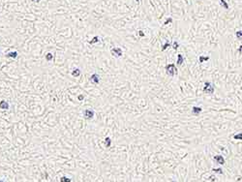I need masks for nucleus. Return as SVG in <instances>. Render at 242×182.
<instances>
[{"mask_svg":"<svg viewBox=\"0 0 242 182\" xmlns=\"http://www.w3.org/2000/svg\"><path fill=\"white\" fill-rule=\"evenodd\" d=\"M209 57H203V56H201L199 57V61L203 62V61H205V60H208Z\"/></svg>","mask_w":242,"mask_h":182,"instance_id":"dca6fc26","label":"nucleus"},{"mask_svg":"<svg viewBox=\"0 0 242 182\" xmlns=\"http://www.w3.org/2000/svg\"><path fill=\"white\" fill-rule=\"evenodd\" d=\"M83 116L85 119H92L94 117V110L87 109L83 112Z\"/></svg>","mask_w":242,"mask_h":182,"instance_id":"f03ea898","label":"nucleus"},{"mask_svg":"<svg viewBox=\"0 0 242 182\" xmlns=\"http://www.w3.org/2000/svg\"><path fill=\"white\" fill-rule=\"evenodd\" d=\"M237 37H238V38H241V31L237 32Z\"/></svg>","mask_w":242,"mask_h":182,"instance_id":"aec40b11","label":"nucleus"},{"mask_svg":"<svg viewBox=\"0 0 242 182\" xmlns=\"http://www.w3.org/2000/svg\"><path fill=\"white\" fill-rule=\"evenodd\" d=\"M17 56H18L17 51H11L9 53H7L6 55V57H8V58H17Z\"/></svg>","mask_w":242,"mask_h":182,"instance_id":"6e6552de","label":"nucleus"},{"mask_svg":"<svg viewBox=\"0 0 242 182\" xmlns=\"http://www.w3.org/2000/svg\"><path fill=\"white\" fill-rule=\"evenodd\" d=\"M241 136H242V135H241V133L239 134V135H235V139H241Z\"/></svg>","mask_w":242,"mask_h":182,"instance_id":"a211bd4d","label":"nucleus"},{"mask_svg":"<svg viewBox=\"0 0 242 182\" xmlns=\"http://www.w3.org/2000/svg\"><path fill=\"white\" fill-rule=\"evenodd\" d=\"M166 70H167V74L172 76H174L175 74H177V69L175 68L174 64H169L167 65L166 67Z\"/></svg>","mask_w":242,"mask_h":182,"instance_id":"f257e3e1","label":"nucleus"},{"mask_svg":"<svg viewBox=\"0 0 242 182\" xmlns=\"http://www.w3.org/2000/svg\"><path fill=\"white\" fill-rule=\"evenodd\" d=\"M192 112L194 114H199V112H201V108H197V107H194L193 109H192Z\"/></svg>","mask_w":242,"mask_h":182,"instance_id":"1a4fd4ad","label":"nucleus"},{"mask_svg":"<svg viewBox=\"0 0 242 182\" xmlns=\"http://www.w3.org/2000/svg\"><path fill=\"white\" fill-rule=\"evenodd\" d=\"M46 58H47V61H50V60L52 59V54L50 53V52H49V53H47V54L46 55Z\"/></svg>","mask_w":242,"mask_h":182,"instance_id":"4468645a","label":"nucleus"},{"mask_svg":"<svg viewBox=\"0 0 242 182\" xmlns=\"http://www.w3.org/2000/svg\"><path fill=\"white\" fill-rule=\"evenodd\" d=\"M82 98H83V97H82L81 95V96H79V101H81V100H82Z\"/></svg>","mask_w":242,"mask_h":182,"instance_id":"5701e85b","label":"nucleus"},{"mask_svg":"<svg viewBox=\"0 0 242 182\" xmlns=\"http://www.w3.org/2000/svg\"><path fill=\"white\" fill-rule=\"evenodd\" d=\"M167 46H169V43H167V44H166V46H165V47H163V51H165V49H166V47H167Z\"/></svg>","mask_w":242,"mask_h":182,"instance_id":"412c9836","label":"nucleus"},{"mask_svg":"<svg viewBox=\"0 0 242 182\" xmlns=\"http://www.w3.org/2000/svg\"><path fill=\"white\" fill-rule=\"evenodd\" d=\"M220 2H221V4H223V5H224V7H225V8H228V4L226 3V2L224 1V0H221Z\"/></svg>","mask_w":242,"mask_h":182,"instance_id":"f3484780","label":"nucleus"},{"mask_svg":"<svg viewBox=\"0 0 242 182\" xmlns=\"http://www.w3.org/2000/svg\"><path fill=\"white\" fill-rule=\"evenodd\" d=\"M174 49H177V47H178V44H177V43H174Z\"/></svg>","mask_w":242,"mask_h":182,"instance_id":"4be33fe9","label":"nucleus"},{"mask_svg":"<svg viewBox=\"0 0 242 182\" xmlns=\"http://www.w3.org/2000/svg\"><path fill=\"white\" fill-rule=\"evenodd\" d=\"M72 75H73L74 76H79V75H81V70H79V69L74 70L73 72H72Z\"/></svg>","mask_w":242,"mask_h":182,"instance_id":"9b49d317","label":"nucleus"},{"mask_svg":"<svg viewBox=\"0 0 242 182\" xmlns=\"http://www.w3.org/2000/svg\"><path fill=\"white\" fill-rule=\"evenodd\" d=\"M213 171H214V173H220V175H223V170H222V168H213Z\"/></svg>","mask_w":242,"mask_h":182,"instance_id":"2eb2a0df","label":"nucleus"},{"mask_svg":"<svg viewBox=\"0 0 242 182\" xmlns=\"http://www.w3.org/2000/svg\"><path fill=\"white\" fill-rule=\"evenodd\" d=\"M0 109L2 110H8L9 109V104L5 101V100H2L1 102H0Z\"/></svg>","mask_w":242,"mask_h":182,"instance_id":"0eeeda50","label":"nucleus"},{"mask_svg":"<svg viewBox=\"0 0 242 182\" xmlns=\"http://www.w3.org/2000/svg\"><path fill=\"white\" fill-rule=\"evenodd\" d=\"M0 182H3V181H2V180H0Z\"/></svg>","mask_w":242,"mask_h":182,"instance_id":"393cba45","label":"nucleus"},{"mask_svg":"<svg viewBox=\"0 0 242 182\" xmlns=\"http://www.w3.org/2000/svg\"></svg>","mask_w":242,"mask_h":182,"instance_id":"bb28decb","label":"nucleus"},{"mask_svg":"<svg viewBox=\"0 0 242 182\" xmlns=\"http://www.w3.org/2000/svg\"><path fill=\"white\" fill-rule=\"evenodd\" d=\"M204 92H206V93H210V94H212L213 93V91H214V86L212 85V83H205V84H204Z\"/></svg>","mask_w":242,"mask_h":182,"instance_id":"7ed1b4c3","label":"nucleus"},{"mask_svg":"<svg viewBox=\"0 0 242 182\" xmlns=\"http://www.w3.org/2000/svg\"><path fill=\"white\" fill-rule=\"evenodd\" d=\"M214 160H216L218 164H220V165L225 164V159L222 155H216V156H214Z\"/></svg>","mask_w":242,"mask_h":182,"instance_id":"39448f33","label":"nucleus"},{"mask_svg":"<svg viewBox=\"0 0 242 182\" xmlns=\"http://www.w3.org/2000/svg\"><path fill=\"white\" fill-rule=\"evenodd\" d=\"M111 54L114 55L115 57H120L122 55V51L119 47H115V49H111Z\"/></svg>","mask_w":242,"mask_h":182,"instance_id":"20e7f679","label":"nucleus"},{"mask_svg":"<svg viewBox=\"0 0 242 182\" xmlns=\"http://www.w3.org/2000/svg\"><path fill=\"white\" fill-rule=\"evenodd\" d=\"M105 143H106V146H107V147H110V144H111V141H110V138H107V139H106Z\"/></svg>","mask_w":242,"mask_h":182,"instance_id":"f8f14e48","label":"nucleus"},{"mask_svg":"<svg viewBox=\"0 0 242 182\" xmlns=\"http://www.w3.org/2000/svg\"><path fill=\"white\" fill-rule=\"evenodd\" d=\"M95 42H98V37H95V38L90 42V44H93V43H95Z\"/></svg>","mask_w":242,"mask_h":182,"instance_id":"6ab92c4d","label":"nucleus"},{"mask_svg":"<svg viewBox=\"0 0 242 182\" xmlns=\"http://www.w3.org/2000/svg\"><path fill=\"white\" fill-rule=\"evenodd\" d=\"M182 62H183L182 55H181V54H178V61H177V64H178V65H181Z\"/></svg>","mask_w":242,"mask_h":182,"instance_id":"ddd939ff","label":"nucleus"},{"mask_svg":"<svg viewBox=\"0 0 242 182\" xmlns=\"http://www.w3.org/2000/svg\"><path fill=\"white\" fill-rule=\"evenodd\" d=\"M60 182H71V178L67 177V176H61Z\"/></svg>","mask_w":242,"mask_h":182,"instance_id":"9d476101","label":"nucleus"},{"mask_svg":"<svg viewBox=\"0 0 242 182\" xmlns=\"http://www.w3.org/2000/svg\"><path fill=\"white\" fill-rule=\"evenodd\" d=\"M33 1H35V2H39V0H33Z\"/></svg>","mask_w":242,"mask_h":182,"instance_id":"b1692460","label":"nucleus"},{"mask_svg":"<svg viewBox=\"0 0 242 182\" xmlns=\"http://www.w3.org/2000/svg\"><path fill=\"white\" fill-rule=\"evenodd\" d=\"M137 1H138V2H139V1H140V0H137Z\"/></svg>","mask_w":242,"mask_h":182,"instance_id":"a878e982","label":"nucleus"},{"mask_svg":"<svg viewBox=\"0 0 242 182\" xmlns=\"http://www.w3.org/2000/svg\"><path fill=\"white\" fill-rule=\"evenodd\" d=\"M90 81H91L93 83L97 84L98 83H99V81H100V76H98L97 74H94V75L91 76V78H90Z\"/></svg>","mask_w":242,"mask_h":182,"instance_id":"423d86ee","label":"nucleus"}]
</instances>
